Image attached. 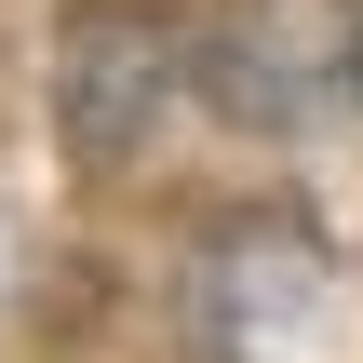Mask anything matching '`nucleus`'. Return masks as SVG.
Wrapping results in <instances>:
<instances>
[{"label": "nucleus", "mask_w": 363, "mask_h": 363, "mask_svg": "<svg viewBox=\"0 0 363 363\" xmlns=\"http://www.w3.org/2000/svg\"><path fill=\"white\" fill-rule=\"evenodd\" d=\"M162 94H175V40H162L148 13H81V27H67V54H54V121H67L81 162H121Z\"/></svg>", "instance_id": "f03ea898"}, {"label": "nucleus", "mask_w": 363, "mask_h": 363, "mask_svg": "<svg viewBox=\"0 0 363 363\" xmlns=\"http://www.w3.org/2000/svg\"><path fill=\"white\" fill-rule=\"evenodd\" d=\"M202 81L242 121H310L363 94V0H229L202 40Z\"/></svg>", "instance_id": "f257e3e1"}]
</instances>
